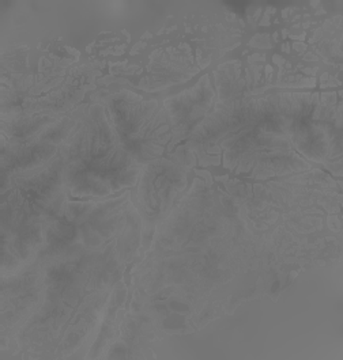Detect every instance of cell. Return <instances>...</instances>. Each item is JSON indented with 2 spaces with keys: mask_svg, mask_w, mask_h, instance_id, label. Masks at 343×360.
I'll return each mask as SVG.
<instances>
[{
  "mask_svg": "<svg viewBox=\"0 0 343 360\" xmlns=\"http://www.w3.org/2000/svg\"><path fill=\"white\" fill-rule=\"evenodd\" d=\"M63 184L77 198H100L137 184L142 165L123 147L105 113L93 106L61 150Z\"/></svg>",
  "mask_w": 343,
  "mask_h": 360,
  "instance_id": "6da1fadb",
  "label": "cell"
},
{
  "mask_svg": "<svg viewBox=\"0 0 343 360\" xmlns=\"http://www.w3.org/2000/svg\"><path fill=\"white\" fill-rule=\"evenodd\" d=\"M319 109L316 94H275L225 105L207 116L191 134L194 141H217L267 124L290 125L311 119Z\"/></svg>",
  "mask_w": 343,
  "mask_h": 360,
  "instance_id": "7a4b0ae2",
  "label": "cell"
},
{
  "mask_svg": "<svg viewBox=\"0 0 343 360\" xmlns=\"http://www.w3.org/2000/svg\"><path fill=\"white\" fill-rule=\"evenodd\" d=\"M105 109L123 147L139 165L161 157L173 129L168 112L156 101L123 91L112 96Z\"/></svg>",
  "mask_w": 343,
  "mask_h": 360,
  "instance_id": "3957f363",
  "label": "cell"
},
{
  "mask_svg": "<svg viewBox=\"0 0 343 360\" xmlns=\"http://www.w3.org/2000/svg\"><path fill=\"white\" fill-rule=\"evenodd\" d=\"M296 124H267L232 135L223 141L225 165L242 173L255 174H286L308 169L309 165L290 139Z\"/></svg>",
  "mask_w": 343,
  "mask_h": 360,
  "instance_id": "277c9868",
  "label": "cell"
},
{
  "mask_svg": "<svg viewBox=\"0 0 343 360\" xmlns=\"http://www.w3.org/2000/svg\"><path fill=\"white\" fill-rule=\"evenodd\" d=\"M184 184L180 167L168 160H153L142 176L139 198L142 207L150 217L165 212Z\"/></svg>",
  "mask_w": 343,
  "mask_h": 360,
  "instance_id": "5b68a950",
  "label": "cell"
},
{
  "mask_svg": "<svg viewBox=\"0 0 343 360\" xmlns=\"http://www.w3.org/2000/svg\"><path fill=\"white\" fill-rule=\"evenodd\" d=\"M214 97L208 78L204 77L197 86L165 102L169 115L173 136H184L191 134L206 119V113L211 106Z\"/></svg>",
  "mask_w": 343,
  "mask_h": 360,
  "instance_id": "8992f818",
  "label": "cell"
}]
</instances>
